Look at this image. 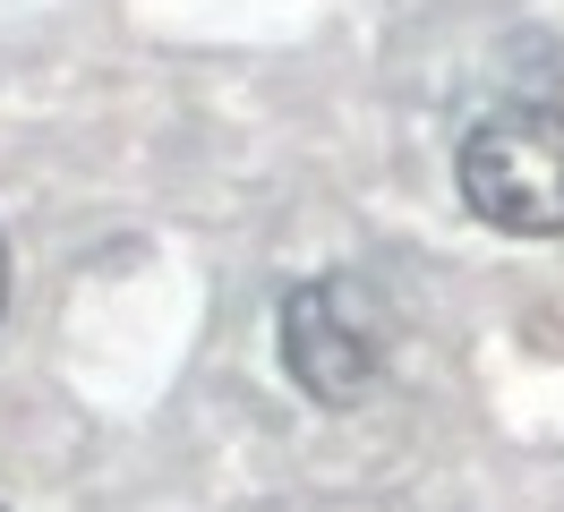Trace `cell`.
I'll return each instance as SVG.
<instances>
[{
	"instance_id": "obj_1",
	"label": "cell",
	"mask_w": 564,
	"mask_h": 512,
	"mask_svg": "<svg viewBox=\"0 0 564 512\" xmlns=\"http://www.w3.org/2000/svg\"><path fill=\"white\" fill-rule=\"evenodd\" d=\"M274 334H282L291 384H300L308 402H325V410L368 402V393L386 384V368H393V316H386V299H377V282L351 273V265L291 282Z\"/></svg>"
},
{
	"instance_id": "obj_2",
	"label": "cell",
	"mask_w": 564,
	"mask_h": 512,
	"mask_svg": "<svg viewBox=\"0 0 564 512\" xmlns=\"http://www.w3.org/2000/svg\"><path fill=\"white\" fill-rule=\"evenodd\" d=\"M454 179L488 231L564 239V111L556 102H496L488 120H470Z\"/></svg>"
},
{
	"instance_id": "obj_3",
	"label": "cell",
	"mask_w": 564,
	"mask_h": 512,
	"mask_svg": "<svg viewBox=\"0 0 564 512\" xmlns=\"http://www.w3.org/2000/svg\"><path fill=\"white\" fill-rule=\"evenodd\" d=\"M0 307H9V239H0Z\"/></svg>"
}]
</instances>
